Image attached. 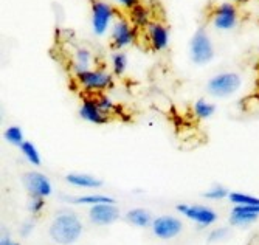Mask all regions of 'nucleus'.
Wrapping results in <instances>:
<instances>
[{
  "mask_svg": "<svg viewBox=\"0 0 259 245\" xmlns=\"http://www.w3.org/2000/svg\"><path fill=\"white\" fill-rule=\"evenodd\" d=\"M82 222L73 211H61L50 224L49 234L59 245H72L82 234Z\"/></svg>",
  "mask_w": 259,
  "mask_h": 245,
  "instance_id": "1",
  "label": "nucleus"
},
{
  "mask_svg": "<svg viewBox=\"0 0 259 245\" xmlns=\"http://www.w3.org/2000/svg\"><path fill=\"white\" fill-rule=\"evenodd\" d=\"M244 86V79L238 71L224 70L211 76L206 84L205 90L209 96L218 98V100H225L233 95H236Z\"/></svg>",
  "mask_w": 259,
  "mask_h": 245,
  "instance_id": "2",
  "label": "nucleus"
},
{
  "mask_svg": "<svg viewBox=\"0 0 259 245\" xmlns=\"http://www.w3.org/2000/svg\"><path fill=\"white\" fill-rule=\"evenodd\" d=\"M75 79L78 86L89 95L106 93L107 90H112L115 87V75L110 70L101 67H92L89 70H84L75 75Z\"/></svg>",
  "mask_w": 259,
  "mask_h": 245,
  "instance_id": "3",
  "label": "nucleus"
},
{
  "mask_svg": "<svg viewBox=\"0 0 259 245\" xmlns=\"http://www.w3.org/2000/svg\"><path fill=\"white\" fill-rule=\"evenodd\" d=\"M188 58L194 65H208L216 58V45L206 28H197L188 42Z\"/></svg>",
  "mask_w": 259,
  "mask_h": 245,
  "instance_id": "4",
  "label": "nucleus"
},
{
  "mask_svg": "<svg viewBox=\"0 0 259 245\" xmlns=\"http://www.w3.org/2000/svg\"><path fill=\"white\" fill-rule=\"evenodd\" d=\"M116 19L115 7L107 0H92L90 2V28L97 37L109 34Z\"/></svg>",
  "mask_w": 259,
  "mask_h": 245,
  "instance_id": "5",
  "label": "nucleus"
},
{
  "mask_svg": "<svg viewBox=\"0 0 259 245\" xmlns=\"http://www.w3.org/2000/svg\"><path fill=\"white\" fill-rule=\"evenodd\" d=\"M239 20H241L239 8L233 2H222L216 5L213 11H211V17H209L211 27L221 33L233 31L239 25Z\"/></svg>",
  "mask_w": 259,
  "mask_h": 245,
  "instance_id": "6",
  "label": "nucleus"
},
{
  "mask_svg": "<svg viewBox=\"0 0 259 245\" xmlns=\"http://www.w3.org/2000/svg\"><path fill=\"white\" fill-rule=\"evenodd\" d=\"M109 39L113 50H124L137 42L138 30L129 22L127 17H116L109 31Z\"/></svg>",
  "mask_w": 259,
  "mask_h": 245,
  "instance_id": "7",
  "label": "nucleus"
},
{
  "mask_svg": "<svg viewBox=\"0 0 259 245\" xmlns=\"http://www.w3.org/2000/svg\"><path fill=\"white\" fill-rule=\"evenodd\" d=\"M176 210L185 216L186 219L193 220L196 222L199 227L202 228H208V227H213L216 222H218V213L209 208V207H205V205H188V203H179L176 207Z\"/></svg>",
  "mask_w": 259,
  "mask_h": 245,
  "instance_id": "8",
  "label": "nucleus"
},
{
  "mask_svg": "<svg viewBox=\"0 0 259 245\" xmlns=\"http://www.w3.org/2000/svg\"><path fill=\"white\" fill-rule=\"evenodd\" d=\"M22 183L31 197L47 199V197H50L53 192V185L50 179L42 173H37V171H30V173L23 174Z\"/></svg>",
  "mask_w": 259,
  "mask_h": 245,
  "instance_id": "9",
  "label": "nucleus"
},
{
  "mask_svg": "<svg viewBox=\"0 0 259 245\" xmlns=\"http://www.w3.org/2000/svg\"><path fill=\"white\" fill-rule=\"evenodd\" d=\"M145 34L152 52L161 53L164 50H168V47L171 44V33H169V28L164 25L163 22L152 20L148 25V28L145 30Z\"/></svg>",
  "mask_w": 259,
  "mask_h": 245,
  "instance_id": "10",
  "label": "nucleus"
},
{
  "mask_svg": "<svg viewBox=\"0 0 259 245\" xmlns=\"http://www.w3.org/2000/svg\"><path fill=\"white\" fill-rule=\"evenodd\" d=\"M151 230L155 237L169 240V239L177 237L182 233L183 224L179 217H174V216H158V217H154Z\"/></svg>",
  "mask_w": 259,
  "mask_h": 245,
  "instance_id": "11",
  "label": "nucleus"
},
{
  "mask_svg": "<svg viewBox=\"0 0 259 245\" xmlns=\"http://www.w3.org/2000/svg\"><path fill=\"white\" fill-rule=\"evenodd\" d=\"M78 113H79L81 119H84L85 123H90V125H95V126H103L110 121V116L100 109L95 96H92V95L82 98Z\"/></svg>",
  "mask_w": 259,
  "mask_h": 245,
  "instance_id": "12",
  "label": "nucleus"
},
{
  "mask_svg": "<svg viewBox=\"0 0 259 245\" xmlns=\"http://www.w3.org/2000/svg\"><path fill=\"white\" fill-rule=\"evenodd\" d=\"M120 208L115 205V202L112 203H100L95 207H90L89 210V219L93 225L98 227H109L112 224H115L116 220L120 219Z\"/></svg>",
  "mask_w": 259,
  "mask_h": 245,
  "instance_id": "13",
  "label": "nucleus"
},
{
  "mask_svg": "<svg viewBox=\"0 0 259 245\" xmlns=\"http://www.w3.org/2000/svg\"><path fill=\"white\" fill-rule=\"evenodd\" d=\"M259 217V205H234L230 211L231 225L247 227L254 224Z\"/></svg>",
  "mask_w": 259,
  "mask_h": 245,
  "instance_id": "14",
  "label": "nucleus"
},
{
  "mask_svg": "<svg viewBox=\"0 0 259 245\" xmlns=\"http://www.w3.org/2000/svg\"><path fill=\"white\" fill-rule=\"evenodd\" d=\"M95 64V56H93L92 50H89L87 47H78L75 48V52L72 55V61H70V70L73 75L89 70Z\"/></svg>",
  "mask_w": 259,
  "mask_h": 245,
  "instance_id": "15",
  "label": "nucleus"
},
{
  "mask_svg": "<svg viewBox=\"0 0 259 245\" xmlns=\"http://www.w3.org/2000/svg\"><path fill=\"white\" fill-rule=\"evenodd\" d=\"M127 19L137 30H146L152 22V11L146 5L138 4L127 11Z\"/></svg>",
  "mask_w": 259,
  "mask_h": 245,
  "instance_id": "16",
  "label": "nucleus"
},
{
  "mask_svg": "<svg viewBox=\"0 0 259 245\" xmlns=\"http://www.w3.org/2000/svg\"><path fill=\"white\" fill-rule=\"evenodd\" d=\"M65 182L75 188H82V189H98L103 186V182L98 177L85 173H70L65 176Z\"/></svg>",
  "mask_w": 259,
  "mask_h": 245,
  "instance_id": "17",
  "label": "nucleus"
},
{
  "mask_svg": "<svg viewBox=\"0 0 259 245\" xmlns=\"http://www.w3.org/2000/svg\"><path fill=\"white\" fill-rule=\"evenodd\" d=\"M124 219H126V222H129L131 225L138 227V228L151 227L152 220H154L151 211L146 210V208H132L124 214Z\"/></svg>",
  "mask_w": 259,
  "mask_h": 245,
  "instance_id": "18",
  "label": "nucleus"
},
{
  "mask_svg": "<svg viewBox=\"0 0 259 245\" xmlns=\"http://www.w3.org/2000/svg\"><path fill=\"white\" fill-rule=\"evenodd\" d=\"M110 71L115 76H124L129 68V56L124 53V50H113L109 58Z\"/></svg>",
  "mask_w": 259,
  "mask_h": 245,
  "instance_id": "19",
  "label": "nucleus"
},
{
  "mask_svg": "<svg viewBox=\"0 0 259 245\" xmlns=\"http://www.w3.org/2000/svg\"><path fill=\"white\" fill-rule=\"evenodd\" d=\"M216 104L214 103H211L209 100H206V98H199V100L194 101L191 110H193V115L203 121V119H209L211 116H213L216 113Z\"/></svg>",
  "mask_w": 259,
  "mask_h": 245,
  "instance_id": "20",
  "label": "nucleus"
},
{
  "mask_svg": "<svg viewBox=\"0 0 259 245\" xmlns=\"http://www.w3.org/2000/svg\"><path fill=\"white\" fill-rule=\"evenodd\" d=\"M20 152H22V155H23V158H25L30 165H33V166H40L42 165V157H40V152H39V149L36 148V144L34 143H31V141H23L22 144H20Z\"/></svg>",
  "mask_w": 259,
  "mask_h": 245,
  "instance_id": "21",
  "label": "nucleus"
},
{
  "mask_svg": "<svg viewBox=\"0 0 259 245\" xmlns=\"http://www.w3.org/2000/svg\"><path fill=\"white\" fill-rule=\"evenodd\" d=\"M78 205H87V207H95L100 203H112L115 202L113 197L110 195H104V194H85V195H79L73 200Z\"/></svg>",
  "mask_w": 259,
  "mask_h": 245,
  "instance_id": "22",
  "label": "nucleus"
},
{
  "mask_svg": "<svg viewBox=\"0 0 259 245\" xmlns=\"http://www.w3.org/2000/svg\"><path fill=\"white\" fill-rule=\"evenodd\" d=\"M228 200L234 205H259V197L247 192H239V191H233L228 195Z\"/></svg>",
  "mask_w": 259,
  "mask_h": 245,
  "instance_id": "23",
  "label": "nucleus"
},
{
  "mask_svg": "<svg viewBox=\"0 0 259 245\" xmlns=\"http://www.w3.org/2000/svg\"><path fill=\"white\" fill-rule=\"evenodd\" d=\"M4 138L7 143L13 144V146H17V148H20V144L25 141V135H23V131L20 126H8L4 132Z\"/></svg>",
  "mask_w": 259,
  "mask_h": 245,
  "instance_id": "24",
  "label": "nucleus"
},
{
  "mask_svg": "<svg viewBox=\"0 0 259 245\" xmlns=\"http://www.w3.org/2000/svg\"><path fill=\"white\" fill-rule=\"evenodd\" d=\"M95 100H97L100 109H101L104 113H107L109 116H110L112 113H115L116 110H118V106H116V103L112 100V98H110L107 93H98V95H95Z\"/></svg>",
  "mask_w": 259,
  "mask_h": 245,
  "instance_id": "25",
  "label": "nucleus"
},
{
  "mask_svg": "<svg viewBox=\"0 0 259 245\" xmlns=\"http://www.w3.org/2000/svg\"><path fill=\"white\" fill-rule=\"evenodd\" d=\"M228 195H230V191L225 186L213 185L205 192V199H208V200H224V199H228Z\"/></svg>",
  "mask_w": 259,
  "mask_h": 245,
  "instance_id": "26",
  "label": "nucleus"
},
{
  "mask_svg": "<svg viewBox=\"0 0 259 245\" xmlns=\"http://www.w3.org/2000/svg\"><path fill=\"white\" fill-rule=\"evenodd\" d=\"M230 234V230L227 227H218L214 230H211L208 237H206V242L208 243H218V242H222L228 237Z\"/></svg>",
  "mask_w": 259,
  "mask_h": 245,
  "instance_id": "27",
  "label": "nucleus"
},
{
  "mask_svg": "<svg viewBox=\"0 0 259 245\" xmlns=\"http://www.w3.org/2000/svg\"><path fill=\"white\" fill-rule=\"evenodd\" d=\"M45 208V199L44 197H30L28 202V211L33 216H39Z\"/></svg>",
  "mask_w": 259,
  "mask_h": 245,
  "instance_id": "28",
  "label": "nucleus"
},
{
  "mask_svg": "<svg viewBox=\"0 0 259 245\" xmlns=\"http://www.w3.org/2000/svg\"><path fill=\"white\" fill-rule=\"evenodd\" d=\"M112 2L116 5V7H120L121 10H126V11H129V10H132L135 5H138V4H141L140 0H112Z\"/></svg>",
  "mask_w": 259,
  "mask_h": 245,
  "instance_id": "29",
  "label": "nucleus"
},
{
  "mask_svg": "<svg viewBox=\"0 0 259 245\" xmlns=\"http://www.w3.org/2000/svg\"><path fill=\"white\" fill-rule=\"evenodd\" d=\"M33 228H34V222H33V220H25V222H23L22 227H20V234L23 237H27V236L31 234Z\"/></svg>",
  "mask_w": 259,
  "mask_h": 245,
  "instance_id": "30",
  "label": "nucleus"
},
{
  "mask_svg": "<svg viewBox=\"0 0 259 245\" xmlns=\"http://www.w3.org/2000/svg\"><path fill=\"white\" fill-rule=\"evenodd\" d=\"M0 245H20V243H17V242H14L11 237H8V236H5L2 240H0Z\"/></svg>",
  "mask_w": 259,
  "mask_h": 245,
  "instance_id": "31",
  "label": "nucleus"
},
{
  "mask_svg": "<svg viewBox=\"0 0 259 245\" xmlns=\"http://www.w3.org/2000/svg\"><path fill=\"white\" fill-rule=\"evenodd\" d=\"M228 2H233L234 5H245L250 2V0H228Z\"/></svg>",
  "mask_w": 259,
  "mask_h": 245,
  "instance_id": "32",
  "label": "nucleus"
}]
</instances>
